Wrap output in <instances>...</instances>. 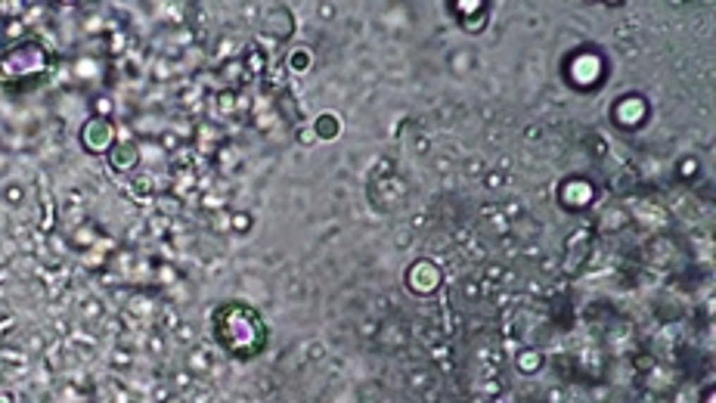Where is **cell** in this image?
<instances>
[{
	"label": "cell",
	"instance_id": "cell-1",
	"mask_svg": "<svg viewBox=\"0 0 716 403\" xmlns=\"http://www.w3.org/2000/svg\"><path fill=\"white\" fill-rule=\"evenodd\" d=\"M44 72V50L37 44H16L6 53H0V81L13 84L22 78Z\"/></svg>",
	"mask_w": 716,
	"mask_h": 403
},
{
	"label": "cell",
	"instance_id": "cell-2",
	"mask_svg": "<svg viewBox=\"0 0 716 403\" xmlns=\"http://www.w3.org/2000/svg\"><path fill=\"white\" fill-rule=\"evenodd\" d=\"M109 140H112V128H109V121H99V118L87 121V128H84V143H87L93 152L106 149Z\"/></svg>",
	"mask_w": 716,
	"mask_h": 403
},
{
	"label": "cell",
	"instance_id": "cell-3",
	"mask_svg": "<svg viewBox=\"0 0 716 403\" xmlns=\"http://www.w3.org/2000/svg\"><path fill=\"white\" fill-rule=\"evenodd\" d=\"M307 56H310L307 50H295L292 53V68H304L307 66Z\"/></svg>",
	"mask_w": 716,
	"mask_h": 403
}]
</instances>
